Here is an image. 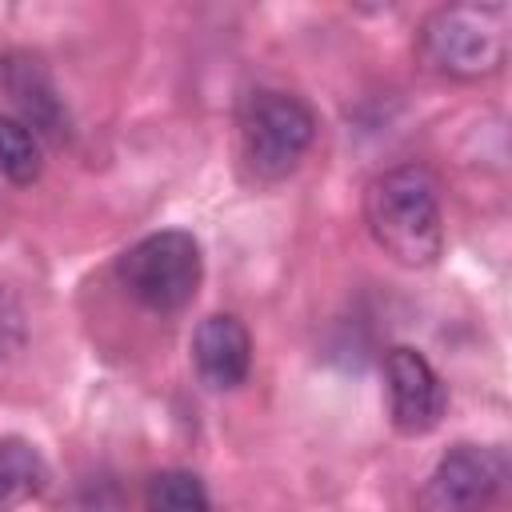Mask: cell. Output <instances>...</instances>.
<instances>
[{
  "label": "cell",
  "mask_w": 512,
  "mask_h": 512,
  "mask_svg": "<svg viewBox=\"0 0 512 512\" xmlns=\"http://www.w3.org/2000/svg\"><path fill=\"white\" fill-rule=\"evenodd\" d=\"M364 224L376 248L404 268H428L444 252L440 192L420 164L388 168L368 184Z\"/></svg>",
  "instance_id": "cell-1"
},
{
  "label": "cell",
  "mask_w": 512,
  "mask_h": 512,
  "mask_svg": "<svg viewBox=\"0 0 512 512\" xmlns=\"http://www.w3.org/2000/svg\"><path fill=\"white\" fill-rule=\"evenodd\" d=\"M420 60L452 80H480L508 60V8L504 4H444L424 16L416 32Z\"/></svg>",
  "instance_id": "cell-2"
},
{
  "label": "cell",
  "mask_w": 512,
  "mask_h": 512,
  "mask_svg": "<svg viewBox=\"0 0 512 512\" xmlns=\"http://www.w3.org/2000/svg\"><path fill=\"white\" fill-rule=\"evenodd\" d=\"M312 140H316V112L300 96L260 88L244 100L240 156L256 180H264V184L284 180L304 160Z\"/></svg>",
  "instance_id": "cell-3"
},
{
  "label": "cell",
  "mask_w": 512,
  "mask_h": 512,
  "mask_svg": "<svg viewBox=\"0 0 512 512\" xmlns=\"http://www.w3.org/2000/svg\"><path fill=\"white\" fill-rule=\"evenodd\" d=\"M116 276L136 304L152 312H176L196 296L200 276H204V256L192 232L164 228V232L136 240L116 260Z\"/></svg>",
  "instance_id": "cell-4"
},
{
  "label": "cell",
  "mask_w": 512,
  "mask_h": 512,
  "mask_svg": "<svg viewBox=\"0 0 512 512\" xmlns=\"http://www.w3.org/2000/svg\"><path fill=\"white\" fill-rule=\"evenodd\" d=\"M508 480L500 448L456 444L448 448L420 488V512H488Z\"/></svg>",
  "instance_id": "cell-5"
},
{
  "label": "cell",
  "mask_w": 512,
  "mask_h": 512,
  "mask_svg": "<svg viewBox=\"0 0 512 512\" xmlns=\"http://www.w3.org/2000/svg\"><path fill=\"white\" fill-rule=\"evenodd\" d=\"M384 380H388V416L392 428L404 436L432 432L448 412V388L440 372L428 364L424 352L396 344L384 356Z\"/></svg>",
  "instance_id": "cell-6"
},
{
  "label": "cell",
  "mask_w": 512,
  "mask_h": 512,
  "mask_svg": "<svg viewBox=\"0 0 512 512\" xmlns=\"http://www.w3.org/2000/svg\"><path fill=\"white\" fill-rule=\"evenodd\" d=\"M192 364H196L200 380L216 392L244 384V376L252 368V336L240 324V316H232V312L204 316L192 336Z\"/></svg>",
  "instance_id": "cell-7"
},
{
  "label": "cell",
  "mask_w": 512,
  "mask_h": 512,
  "mask_svg": "<svg viewBox=\"0 0 512 512\" xmlns=\"http://www.w3.org/2000/svg\"><path fill=\"white\" fill-rule=\"evenodd\" d=\"M48 484V464L28 440H0V512L40 496Z\"/></svg>",
  "instance_id": "cell-8"
},
{
  "label": "cell",
  "mask_w": 512,
  "mask_h": 512,
  "mask_svg": "<svg viewBox=\"0 0 512 512\" xmlns=\"http://www.w3.org/2000/svg\"><path fill=\"white\" fill-rule=\"evenodd\" d=\"M148 512H212V500H208V488L196 472H184V468H168V472H156L148 480Z\"/></svg>",
  "instance_id": "cell-9"
},
{
  "label": "cell",
  "mask_w": 512,
  "mask_h": 512,
  "mask_svg": "<svg viewBox=\"0 0 512 512\" xmlns=\"http://www.w3.org/2000/svg\"><path fill=\"white\" fill-rule=\"evenodd\" d=\"M40 164H44L40 144L28 132V124L12 120V116H0V172L12 184H32L40 176Z\"/></svg>",
  "instance_id": "cell-10"
},
{
  "label": "cell",
  "mask_w": 512,
  "mask_h": 512,
  "mask_svg": "<svg viewBox=\"0 0 512 512\" xmlns=\"http://www.w3.org/2000/svg\"><path fill=\"white\" fill-rule=\"evenodd\" d=\"M12 92H16L20 108H24V112H28L36 124H44V132L60 136V112H56V96H52V88L44 84V76H40L36 68H24V76H20V80H12Z\"/></svg>",
  "instance_id": "cell-11"
},
{
  "label": "cell",
  "mask_w": 512,
  "mask_h": 512,
  "mask_svg": "<svg viewBox=\"0 0 512 512\" xmlns=\"http://www.w3.org/2000/svg\"><path fill=\"white\" fill-rule=\"evenodd\" d=\"M24 340V316H20V304L12 300V292L0 288V360L12 356Z\"/></svg>",
  "instance_id": "cell-12"
}]
</instances>
